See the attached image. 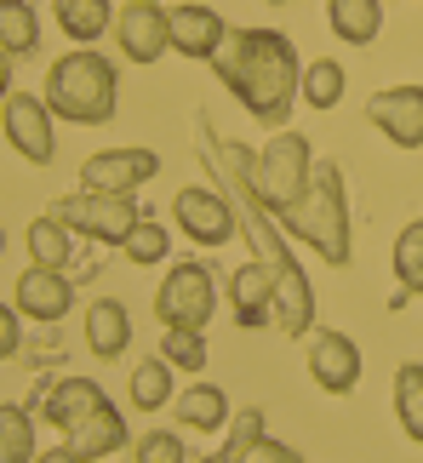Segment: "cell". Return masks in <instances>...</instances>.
<instances>
[{"mask_svg":"<svg viewBox=\"0 0 423 463\" xmlns=\"http://www.w3.org/2000/svg\"><path fill=\"white\" fill-rule=\"evenodd\" d=\"M195 137H201V160L218 172L223 194H229V201H235V212H240V235H252L258 263H263V269H269V280H275V326L287 332V337H304V332L315 326V287H309L304 263L292 258L287 229H280L275 212L252 194V149L218 137L212 115H195Z\"/></svg>","mask_w":423,"mask_h":463,"instance_id":"cell-1","label":"cell"},{"mask_svg":"<svg viewBox=\"0 0 423 463\" xmlns=\"http://www.w3.org/2000/svg\"><path fill=\"white\" fill-rule=\"evenodd\" d=\"M212 75L240 98V109L258 127H287L304 63H297L292 34H280V29H229L218 58H212Z\"/></svg>","mask_w":423,"mask_h":463,"instance_id":"cell-2","label":"cell"},{"mask_svg":"<svg viewBox=\"0 0 423 463\" xmlns=\"http://www.w3.org/2000/svg\"><path fill=\"white\" fill-rule=\"evenodd\" d=\"M275 223L287 229V241H304L321 263L343 269V263L355 258V235H349V189H343L338 160H315L309 189L297 194Z\"/></svg>","mask_w":423,"mask_h":463,"instance_id":"cell-3","label":"cell"},{"mask_svg":"<svg viewBox=\"0 0 423 463\" xmlns=\"http://www.w3.org/2000/svg\"><path fill=\"white\" fill-rule=\"evenodd\" d=\"M41 98H46V109L58 120L103 127V120H115V103H120V69L92 46L63 52V58L46 69V92Z\"/></svg>","mask_w":423,"mask_h":463,"instance_id":"cell-4","label":"cell"},{"mask_svg":"<svg viewBox=\"0 0 423 463\" xmlns=\"http://www.w3.org/2000/svg\"><path fill=\"white\" fill-rule=\"evenodd\" d=\"M309 172H315V149H309V137H304V132H275V137H269V149H258V155H252V194L280 218V212H287L297 194L309 189Z\"/></svg>","mask_w":423,"mask_h":463,"instance_id":"cell-5","label":"cell"},{"mask_svg":"<svg viewBox=\"0 0 423 463\" xmlns=\"http://www.w3.org/2000/svg\"><path fill=\"white\" fill-rule=\"evenodd\" d=\"M155 315H161V326H183V332H201L212 315H218V275L206 269V263H172L166 280L155 287Z\"/></svg>","mask_w":423,"mask_h":463,"instance_id":"cell-6","label":"cell"},{"mask_svg":"<svg viewBox=\"0 0 423 463\" xmlns=\"http://www.w3.org/2000/svg\"><path fill=\"white\" fill-rule=\"evenodd\" d=\"M52 218H63L75 235L98 241V246H127L132 229L144 223V206H137V194H92V189H80V194H63Z\"/></svg>","mask_w":423,"mask_h":463,"instance_id":"cell-7","label":"cell"},{"mask_svg":"<svg viewBox=\"0 0 423 463\" xmlns=\"http://www.w3.org/2000/svg\"><path fill=\"white\" fill-rule=\"evenodd\" d=\"M52 115L46 109V98L41 92H12L6 103H0V127H6V144L24 155V160H34V166H46L52 155H58V132H52Z\"/></svg>","mask_w":423,"mask_h":463,"instance_id":"cell-8","label":"cell"},{"mask_svg":"<svg viewBox=\"0 0 423 463\" xmlns=\"http://www.w3.org/2000/svg\"><path fill=\"white\" fill-rule=\"evenodd\" d=\"M172 218H178V229L189 241H201V246H223V241L240 235V212L218 189H178L172 194Z\"/></svg>","mask_w":423,"mask_h":463,"instance_id":"cell-9","label":"cell"},{"mask_svg":"<svg viewBox=\"0 0 423 463\" xmlns=\"http://www.w3.org/2000/svg\"><path fill=\"white\" fill-rule=\"evenodd\" d=\"M155 172H161V155H155V149H103V155H92L80 166V189H92V194H132V189H144Z\"/></svg>","mask_w":423,"mask_h":463,"instance_id":"cell-10","label":"cell"},{"mask_svg":"<svg viewBox=\"0 0 423 463\" xmlns=\"http://www.w3.org/2000/svg\"><path fill=\"white\" fill-rule=\"evenodd\" d=\"M366 120L395 149H423V86H383L366 98Z\"/></svg>","mask_w":423,"mask_h":463,"instance_id":"cell-11","label":"cell"},{"mask_svg":"<svg viewBox=\"0 0 423 463\" xmlns=\"http://www.w3.org/2000/svg\"><path fill=\"white\" fill-rule=\"evenodd\" d=\"M309 378L326 395H349L361 383V344L349 332H315L309 344Z\"/></svg>","mask_w":423,"mask_h":463,"instance_id":"cell-12","label":"cell"},{"mask_svg":"<svg viewBox=\"0 0 423 463\" xmlns=\"http://www.w3.org/2000/svg\"><path fill=\"white\" fill-rule=\"evenodd\" d=\"M17 315L41 320V326H52V320H63L69 309H75V280H69L63 269H41V263H29L24 275H17Z\"/></svg>","mask_w":423,"mask_h":463,"instance_id":"cell-13","label":"cell"},{"mask_svg":"<svg viewBox=\"0 0 423 463\" xmlns=\"http://www.w3.org/2000/svg\"><path fill=\"white\" fill-rule=\"evenodd\" d=\"M115 41L132 63H155L172 52V12L166 6H120L115 17Z\"/></svg>","mask_w":423,"mask_h":463,"instance_id":"cell-14","label":"cell"},{"mask_svg":"<svg viewBox=\"0 0 423 463\" xmlns=\"http://www.w3.org/2000/svg\"><path fill=\"white\" fill-rule=\"evenodd\" d=\"M223 34H229V24L212 6H201V0H183V6L172 12V52H178V58L212 63L218 46H223Z\"/></svg>","mask_w":423,"mask_h":463,"instance_id":"cell-15","label":"cell"},{"mask_svg":"<svg viewBox=\"0 0 423 463\" xmlns=\"http://www.w3.org/2000/svg\"><path fill=\"white\" fill-rule=\"evenodd\" d=\"M63 435H69L63 447L75 452L80 463H98V458H109V452L127 447V418H120V406H115V401H103L98 412H86L75 430H63Z\"/></svg>","mask_w":423,"mask_h":463,"instance_id":"cell-16","label":"cell"},{"mask_svg":"<svg viewBox=\"0 0 423 463\" xmlns=\"http://www.w3.org/2000/svg\"><path fill=\"white\" fill-rule=\"evenodd\" d=\"M229 309H235V320L246 332H258V326L275 320V280H269L263 263H240V269L229 275Z\"/></svg>","mask_w":423,"mask_h":463,"instance_id":"cell-17","label":"cell"},{"mask_svg":"<svg viewBox=\"0 0 423 463\" xmlns=\"http://www.w3.org/2000/svg\"><path fill=\"white\" fill-rule=\"evenodd\" d=\"M103 401H109V395H103V383L75 372V378H58V383H52V395L41 406V423H52V430H75V423L86 412H98Z\"/></svg>","mask_w":423,"mask_h":463,"instance_id":"cell-18","label":"cell"},{"mask_svg":"<svg viewBox=\"0 0 423 463\" xmlns=\"http://www.w3.org/2000/svg\"><path fill=\"white\" fill-rule=\"evenodd\" d=\"M132 344V309L115 304V298H98V304H86V349L98 354V361H120Z\"/></svg>","mask_w":423,"mask_h":463,"instance_id":"cell-19","label":"cell"},{"mask_svg":"<svg viewBox=\"0 0 423 463\" xmlns=\"http://www.w3.org/2000/svg\"><path fill=\"white\" fill-rule=\"evenodd\" d=\"M178 418H183V430L218 435V430H229V418H235V406H229V395H223L218 383H189L183 395H178Z\"/></svg>","mask_w":423,"mask_h":463,"instance_id":"cell-20","label":"cell"},{"mask_svg":"<svg viewBox=\"0 0 423 463\" xmlns=\"http://www.w3.org/2000/svg\"><path fill=\"white\" fill-rule=\"evenodd\" d=\"M326 17L343 46H372L383 29V0H326Z\"/></svg>","mask_w":423,"mask_h":463,"instance_id":"cell-21","label":"cell"},{"mask_svg":"<svg viewBox=\"0 0 423 463\" xmlns=\"http://www.w3.org/2000/svg\"><path fill=\"white\" fill-rule=\"evenodd\" d=\"M0 52H6V58L41 52V12H34L29 0H0Z\"/></svg>","mask_w":423,"mask_h":463,"instance_id":"cell-22","label":"cell"},{"mask_svg":"<svg viewBox=\"0 0 423 463\" xmlns=\"http://www.w3.org/2000/svg\"><path fill=\"white\" fill-rule=\"evenodd\" d=\"M343 86H349V75H343L338 58H315V63H304L297 103H309V109H338V103H343Z\"/></svg>","mask_w":423,"mask_h":463,"instance_id":"cell-23","label":"cell"},{"mask_svg":"<svg viewBox=\"0 0 423 463\" xmlns=\"http://www.w3.org/2000/svg\"><path fill=\"white\" fill-rule=\"evenodd\" d=\"M52 6H58V24H63V34L75 46H92L98 34L115 24V6H109V0H52Z\"/></svg>","mask_w":423,"mask_h":463,"instance_id":"cell-24","label":"cell"},{"mask_svg":"<svg viewBox=\"0 0 423 463\" xmlns=\"http://www.w3.org/2000/svg\"><path fill=\"white\" fill-rule=\"evenodd\" d=\"M29 258L41 263V269H69V258H75V229L63 218H34L29 223Z\"/></svg>","mask_w":423,"mask_h":463,"instance_id":"cell-25","label":"cell"},{"mask_svg":"<svg viewBox=\"0 0 423 463\" xmlns=\"http://www.w3.org/2000/svg\"><path fill=\"white\" fill-rule=\"evenodd\" d=\"M172 389H178V372H172L161 354H149V361L132 366V406L137 412H161L172 401Z\"/></svg>","mask_w":423,"mask_h":463,"instance_id":"cell-26","label":"cell"},{"mask_svg":"<svg viewBox=\"0 0 423 463\" xmlns=\"http://www.w3.org/2000/svg\"><path fill=\"white\" fill-rule=\"evenodd\" d=\"M0 463H34V418L24 401L0 406Z\"/></svg>","mask_w":423,"mask_h":463,"instance_id":"cell-27","label":"cell"},{"mask_svg":"<svg viewBox=\"0 0 423 463\" xmlns=\"http://www.w3.org/2000/svg\"><path fill=\"white\" fill-rule=\"evenodd\" d=\"M395 418L407 430V440L423 447V361H407L395 372Z\"/></svg>","mask_w":423,"mask_h":463,"instance_id":"cell-28","label":"cell"},{"mask_svg":"<svg viewBox=\"0 0 423 463\" xmlns=\"http://www.w3.org/2000/svg\"><path fill=\"white\" fill-rule=\"evenodd\" d=\"M395 280L407 298H423V218H412L395 235Z\"/></svg>","mask_w":423,"mask_h":463,"instance_id":"cell-29","label":"cell"},{"mask_svg":"<svg viewBox=\"0 0 423 463\" xmlns=\"http://www.w3.org/2000/svg\"><path fill=\"white\" fill-rule=\"evenodd\" d=\"M161 361L172 372H206V337L201 332H183V326L161 332Z\"/></svg>","mask_w":423,"mask_h":463,"instance_id":"cell-30","label":"cell"},{"mask_svg":"<svg viewBox=\"0 0 423 463\" xmlns=\"http://www.w3.org/2000/svg\"><path fill=\"white\" fill-rule=\"evenodd\" d=\"M120 252H127V258L137 263V269H155V263H166V252H172V235H166V229L155 223V218H144V223L132 229V241L120 246Z\"/></svg>","mask_w":423,"mask_h":463,"instance_id":"cell-31","label":"cell"},{"mask_svg":"<svg viewBox=\"0 0 423 463\" xmlns=\"http://www.w3.org/2000/svg\"><path fill=\"white\" fill-rule=\"evenodd\" d=\"M132 463H195V458H189V447H183L178 430H149L144 440H137Z\"/></svg>","mask_w":423,"mask_h":463,"instance_id":"cell-32","label":"cell"},{"mask_svg":"<svg viewBox=\"0 0 423 463\" xmlns=\"http://www.w3.org/2000/svg\"><path fill=\"white\" fill-rule=\"evenodd\" d=\"M269 435V418H263V406H246V412H235L229 418V440H223V452L235 458V452H246L252 440H263Z\"/></svg>","mask_w":423,"mask_h":463,"instance_id":"cell-33","label":"cell"},{"mask_svg":"<svg viewBox=\"0 0 423 463\" xmlns=\"http://www.w3.org/2000/svg\"><path fill=\"white\" fill-rule=\"evenodd\" d=\"M229 463H304V452L287 447V440H275V435H263V440H252L246 452H235Z\"/></svg>","mask_w":423,"mask_h":463,"instance_id":"cell-34","label":"cell"},{"mask_svg":"<svg viewBox=\"0 0 423 463\" xmlns=\"http://www.w3.org/2000/svg\"><path fill=\"white\" fill-rule=\"evenodd\" d=\"M17 344H24V326H17V304H0V361H12Z\"/></svg>","mask_w":423,"mask_h":463,"instance_id":"cell-35","label":"cell"},{"mask_svg":"<svg viewBox=\"0 0 423 463\" xmlns=\"http://www.w3.org/2000/svg\"><path fill=\"white\" fill-rule=\"evenodd\" d=\"M6 98H12V58L0 52V103H6Z\"/></svg>","mask_w":423,"mask_h":463,"instance_id":"cell-36","label":"cell"},{"mask_svg":"<svg viewBox=\"0 0 423 463\" xmlns=\"http://www.w3.org/2000/svg\"><path fill=\"white\" fill-rule=\"evenodd\" d=\"M34 463H80V458L69 452V447H52V452H41V458H34Z\"/></svg>","mask_w":423,"mask_h":463,"instance_id":"cell-37","label":"cell"},{"mask_svg":"<svg viewBox=\"0 0 423 463\" xmlns=\"http://www.w3.org/2000/svg\"><path fill=\"white\" fill-rule=\"evenodd\" d=\"M195 463H229V452H206V458H195Z\"/></svg>","mask_w":423,"mask_h":463,"instance_id":"cell-38","label":"cell"},{"mask_svg":"<svg viewBox=\"0 0 423 463\" xmlns=\"http://www.w3.org/2000/svg\"><path fill=\"white\" fill-rule=\"evenodd\" d=\"M127 6H161V0H127Z\"/></svg>","mask_w":423,"mask_h":463,"instance_id":"cell-39","label":"cell"},{"mask_svg":"<svg viewBox=\"0 0 423 463\" xmlns=\"http://www.w3.org/2000/svg\"><path fill=\"white\" fill-rule=\"evenodd\" d=\"M0 252H6V229H0Z\"/></svg>","mask_w":423,"mask_h":463,"instance_id":"cell-40","label":"cell"},{"mask_svg":"<svg viewBox=\"0 0 423 463\" xmlns=\"http://www.w3.org/2000/svg\"><path fill=\"white\" fill-rule=\"evenodd\" d=\"M269 6H280V0H269Z\"/></svg>","mask_w":423,"mask_h":463,"instance_id":"cell-41","label":"cell"}]
</instances>
